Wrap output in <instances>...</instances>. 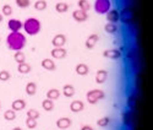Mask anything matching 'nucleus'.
I'll return each instance as SVG.
<instances>
[{
  "mask_svg": "<svg viewBox=\"0 0 153 130\" xmlns=\"http://www.w3.org/2000/svg\"><path fill=\"white\" fill-rule=\"evenodd\" d=\"M26 43H27L26 36H23V33H21L20 31L19 32H10L9 36L6 37V44H7V48L10 50H14V52L22 50L25 47H26Z\"/></svg>",
  "mask_w": 153,
  "mask_h": 130,
  "instance_id": "obj_1",
  "label": "nucleus"
},
{
  "mask_svg": "<svg viewBox=\"0 0 153 130\" xmlns=\"http://www.w3.org/2000/svg\"><path fill=\"white\" fill-rule=\"evenodd\" d=\"M22 28L25 30V32H26L28 36H36L41 32L42 25L38 19L30 17L27 20H25V22H22Z\"/></svg>",
  "mask_w": 153,
  "mask_h": 130,
  "instance_id": "obj_2",
  "label": "nucleus"
},
{
  "mask_svg": "<svg viewBox=\"0 0 153 130\" xmlns=\"http://www.w3.org/2000/svg\"><path fill=\"white\" fill-rule=\"evenodd\" d=\"M105 97L104 95V91H102L99 88H93V90H90L86 95V98H87V102L90 105H96L97 102H99L100 99H103Z\"/></svg>",
  "mask_w": 153,
  "mask_h": 130,
  "instance_id": "obj_3",
  "label": "nucleus"
},
{
  "mask_svg": "<svg viewBox=\"0 0 153 130\" xmlns=\"http://www.w3.org/2000/svg\"><path fill=\"white\" fill-rule=\"evenodd\" d=\"M93 9L97 14L105 15L111 9V3H110V0H96L93 4Z\"/></svg>",
  "mask_w": 153,
  "mask_h": 130,
  "instance_id": "obj_4",
  "label": "nucleus"
},
{
  "mask_svg": "<svg viewBox=\"0 0 153 130\" xmlns=\"http://www.w3.org/2000/svg\"><path fill=\"white\" fill-rule=\"evenodd\" d=\"M134 19V11L130 6H125L119 11V20H121L123 23H130Z\"/></svg>",
  "mask_w": 153,
  "mask_h": 130,
  "instance_id": "obj_5",
  "label": "nucleus"
},
{
  "mask_svg": "<svg viewBox=\"0 0 153 130\" xmlns=\"http://www.w3.org/2000/svg\"><path fill=\"white\" fill-rule=\"evenodd\" d=\"M103 57L111 59V60H117L119 58H121V50L118 48H111V49H105L103 52Z\"/></svg>",
  "mask_w": 153,
  "mask_h": 130,
  "instance_id": "obj_6",
  "label": "nucleus"
},
{
  "mask_svg": "<svg viewBox=\"0 0 153 130\" xmlns=\"http://www.w3.org/2000/svg\"><path fill=\"white\" fill-rule=\"evenodd\" d=\"M66 43V36L65 34H56L54 36V38L52 40V44L54 46V48H62Z\"/></svg>",
  "mask_w": 153,
  "mask_h": 130,
  "instance_id": "obj_7",
  "label": "nucleus"
},
{
  "mask_svg": "<svg viewBox=\"0 0 153 130\" xmlns=\"http://www.w3.org/2000/svg\"><path fill=\"white\" fill-rule=\"evenodd\" d=\"M134 120H135V115H134V112L131 109L123 113V124L125 126H131Z\"/></svg>",
  "mask_w": 153,
  "mask_h": 130,
  "instance_id": "obj_8",
  "label": "nucleus"
},
{
  "mask_svg": "<svg viewBox=\"0 0 153 130\" xmlns=\"http://www.w3.org/2000/svg\"><path fill=\"white\" fill-rule=\"evenodd\" d=\"M7 27L10 32H19L22 28V22L17 19H10L7 22Z\"/></svg>",
  "mask_w": 153,
  "mask_h": 130,
  "instance_id": "obj_9",
  "label": "nucleus"
},
{
  "mask_svg": "<svg viewBox=\"0 0 153 130\" xmlns=\"http://www.w3.org/2000/svg\"><path fill=\"white\" fill-rule=\"evenodd\" d=\"M72 19L77 22H85L87 19H88V14L86 11H82L80 9L72 11Z\"/></svg>",
  "mask_w": 153,
  "mask_h": 130,
  "instance_id": "obj_10",
  "label": "nucleus"
},
{
  "mask_svg": "<svg viewBox=\"0 0 153 130\" xmlns=\"http://www.w3.org/2000/svg\"><path fill=\"white\" fill-rule=\"evenodd\" d=\"M68 54V50L65 48H53L52 52H50V55H52L54 59H64Z\"/></svg>",
  "mask_w": 153,
  "mask_h": 130,
  "instance_id": "obj_11",
  "label": "nucleus"
},
{
  "mask_svg": "<svg viewBox=\"0 0 153 130\" xmlns=\"http://www.w3.org/2000/svg\"><path fill=\"white\" fill-rule=\"evenodd\" d=\"M55 124H56V126H58L59 129L65 130V129H68V128L71 126L72 122H71V119L69 118V117H61V118H59V119L56 120Z\"/></svg>",
  "mask_w": 153,
  "mask_h": 130,
  "instance_id": "obj_12",
  "label": "nucleus"
},
{
  "mask_svg": "<svg viewBox=\"0 0 153 130\" xmlns=\"http://www.w3.org/2000/svg\"><path fill=\"white\" fill-rule=\"evenodd\" d=\"M85 109V103L80 99H75L70 103V111L74 113H80Z\"/></svg>",
  "mask_w": 153,
  "mask_h": 130,
  "instance_id": "obj_13",
  "label": "nucleus"
},
{
  "mask_svg": "<svg viewBox=\"0 0 153 130\" xmlns=\"http://www.w3.org/2000/svg\"><path fill=\"white\" fill-rule=\"evenodd\" d=\"M98 40H99L98 34H96V33H92V34H90V36L87 37L86 42H85V46H86V48H87V49H93V48L96 47V44H97Z\"/></svg>",
  "mask_w": 153,
  "mask_h": 130,
  "instance_id": "obj_14",
  "label": "nucleus"
},
{
  "mask_svg": "<svg viewBox=\"0 0 153 130\" xmlns=\"http://www.w3.org/2000/svg\"><path fill=\"white\" fill-rule=\"evenodd\" d=\"M107 21L108 22H111V23H117L119 21V10L117 9H110L107 14Z\"/></svg>",
  "mask_w": 153,
  "mask_h": 130,
  "instance_id": "obj_15",
  "label": "nucleus"
},
{
  "mask_svg": "<svg viewBox=\"0 0 153 130\" xmlns=\"http://www.w3.org/2000/svg\"><path fill=\"white\" fill-rule=\"evenodd\" d=\"M108 79V71L104 70V69H100L96 72V82L98 85H102V84H104Z\"/></svg>",
  "mask_w": 153,
  "mask_h": 130,
  "instance_id": "obj_16",
  "label": "nucleus"
},
{
  "mask_svg": "<svg viewBox=\"0 0 153 130\" xmlns=\"http://www.w3.org/2000/svg\"><path fill=\"white\" fill-rule=\"evenodd\" d=\"M41 65L43 66V69H45V70H48V71H54V70L56 69V65H55L54 60L50 59V58L43 59L42 63H41Z\"/></svg>",
  "mask_w": 153,
  "mask_h": 130,
  "instance_id": "obj_17",
  "label": "nucleus"
},
{
  "mask_svg": "<svg viewBox=\"0 0 153 130\" xmlns=\"http://www.w3.org/2000/svg\"><path fill=\"white\" fill-rule=\"evenodd\" d=\"M25 108H26V101L21 99V98L15 99L14 102H12V105H11V109H14L15 112H20V111H22Z\"/></svg>",
  "mask_w": 153,
  "mask_h": 130,
  "instance_id": "obj_18",
  "label": "nucleus"
},
{
  "mask_svg": "<svg viewBox=\"0 0 153 130\" xmlns=\"http://www.w3.org/2000/svg\"><path fill=\"white\" fill-rule=\"evenodd\" d=\"M75 71H76V74L80 75V76H86L88 72H90V68H88V65L81 63V64H77V65H76Z\"/></svg>",
  "mask_w": 153,
  "mask_h": 130,
  "instance_id": "obj_19",
  "label": "nucleus"
},
{
  "mask_svg": "<svg viewBox=\"0 0 153 130\" xmlns=\"http://www.w3.org/2000/svg\"><path fill=\"white\" fill-rule=\"evenodd\" d=\"M126 105H127V108L131 109V111H134L137 107V97H136L135 93L129 95V97H127V99H126Z\"/></svg>",
  "mask_w": 153,
  "mask_h": 130,
  "instance_id": "obj_20",
  "label": "nucleus"
},
{
  "mask_svg": "<svg viewBox=\"0 0 153 130\" xmlns=\"http://www.w3.org/2000/svg\"><path fill=\"white\" fill-rule=\"evenodd\" d=\"M62 95L65 96V97H68V98L72 97L75 95V87L72 85H70V84L64 85L62 86Z\"/></svg>",
  "mask_w": 153,
  "mask_h": 130,
  "instance_id": "obj_21",
  "label": "nucleus"
},
{
  "mask_svg": "<svg viewBox=\"0 0 153 130\" xmlns=\"http://www.w3.org/2000/svg\"><path fill=\"white\" fill-rule=\"evenodd\" d=\"M47 98L48 99H52V101H55L60 97V91L58 88H50L48 90V92H47Z\"/></svg>",
  "mask_w": 153,
  "mask_h": 130,
  "instance_id": "obj_22",
  "label": "nucleus"
},
{
  "mask_svg": "<svg viewBox=\"0 0 153 130\" xmlns=\"http://www.w3.org/2000/svg\"><path fill=\"white\" fill-rule=\"evenodd\" d=\"M42 108H43L45 112H52V111L54 109V101L48 99V98L43 99V102H42Z\"/></svg>",
  "mask_w": 153,
  "mask_h": 130,
  "instance_id": "obj_23",
  "label": "nucleus"
},
{
  "mask_svg": "<svg viewBox=\"0 0 153 130\" xmlns=\"http://www.w3.org/2000/svg\"><path fill=\"white\" fill-rule=\"evenodd\" d=\"M31 65L28 64V63H22V64H19V66H17V71L20 72V74H28V72H31Z\"/></svg>",
  "mask_w": 153,
  "mask_h": 130,
  "instance_id": "obj_24",
  "label": "nucleus"
},
{
  "mask_svg": "<svg viewBox=\"0 0 153 130\" xmlns=\"http://www.w3.org/2000/svg\"><path fill=\"white\" fill-rule=\"evenodd\" d=\"M25 91H26L28 96H34L37 93V85L34 82H28L26 87H25Z\"/></svg>",
  "mask_w": 153,
  "mask_h": 130,
  "instance_id": "obj_25",
  "label": "nucleus"
},
{
  "mask_svg": "<svg viewBox=\"0 0 153 130\" xmlns=\"http://www.w3.org/2000/svg\"><path fill=\"white\" fill-rule=\"evenodd\" d=\"M14 60L17 64H22V63L26 61V55H25V53L22 50H17V52H15V54H14Z\"/></svg>",
  "mask_w": 153,
  "mask_h": 130,
  "instance_id": "obj_26",
  "label": "nucleus"
},
{
  "mask_svg": "<svg viewBox=\"0 0 153 130\" xmlns=\"http://www.w3.org/2000/svg\"><path fill=\"white\" fill-rule=\"evenodd\" d=\"M104 31L107 33H109V34H114V33H117V31H118V26H117V23L108 22L104 26Z\"/></svg>",
  "mask_w": 153,
  "mask_h": 130,
  "instance_id": "obj_27",
  "label": "nucleus"
},
{
  "mask_svg": "<svg viewBox=\"0 0 153 130\" xmlns=\"http://www.w3.org/2000/svg\"><path fill=\"white\" fill-rule=\"evenodd\" d=\"M4 119L7 122H12L16 119V112L14 109H7L4 112Z\"/></svg>",
  "mask_w": 153,
  "mask_h": 130,
  "instance_id": "obj_28",
  "label": "nucleus"
},
{
  "mask_svg": "<svg viewBox=\"0 0 153 130\" xmlns=\"http://www.w3.org/2000/svg\"><path fill=\"white\" fill-rule=\"evenodd\" d=\"M110 117H108V115H105V117H102V118H99L98 120H97V125L98 126H100V128H105V126H108L109 124H110Z\"/></svg>",
  "mask_w": 153,
  "mask_h": 130,
  "instance_id": "obj_29",
  "label": "nucleus"
},
{
  "mask_svg": "<svg viewBox=\"0 0 153 130\" xmlns=\"http://www.w3.org/2000/svg\"><path fill=\"white\" fill-rule=\"evenodd\" d=\"M47 6H48V4H47L45 0H37V1L33 4V7H34L36 10H38V11H43V10H45Z\"/></svg>",
  "mask_w": 153,
  "mask_h": 130,
  "instance_id": "obj_30",
  "label": "nucleus"
},
{
  "mask_svg": "<svg viewBox=\"0 0 153 130\" xmlns=\"http://www.w3.org/2000/svg\"><path fill=\"white\" fill-rule=\"evenodd\" d=\"M55 10L59 12V14H64V12H66L69 10V5L66 3H62V1H59L56 3L55 5Z\"/></svg>",
  "mask_w": 153,
  "mask_h": 130,
  "instance_id": "obj_31",
  "label": "nucleus"
},
{
  "mask_svg": "<svg viewBox=\"0 0 153 130\" xmlns=\"http://www.w3.org/2000/svg\"><path fill=\"white\" fill-rule=\"evenodd\" d=\"M77 6H79L80 10L86 11V12L91 9V4H90V1H88V0H79Z\"/></svg>",
  "mask_w": 153,
  "mask_h": 130,
  "instance_id": "obj_32",
  "label": "nucleus"
},
{
  "mask_svg": "<svg viewBox=\"0 0 153 130\" xmlns=\"http://www.w3.org/2000/svg\"><path fill=\"white\" fill-rule=\"evenodd\" d=\"M12 12H14V10H12V6H10L9 4H5L1 9V14L3 16H11Z\"/></svg>",
  "mask_w": 153,
  "mask_h": 130,
  "instance_id": "obj_33",
  "label": "nucleus"
},
{
  "mask_svg": "<svg viewBox=\"0 0 153 130\" xmlns=\"http://www.w3.org/2000/svg\"><path fill=\"white\" fill-rule=\"evenodd\" d=\"M15 3L21 9H26L31 5V0H15Z\"/></svg>",
  "mask_w": 153,
  "mask_h": 130,
  "instance_id": "obj_34",
  "label": "nucleus"
},
{
  "mask_svg": "<svg viewBox=\"0 0 153 130\" xmlns=\"http://www.w3.org/2000/svg\"><path fill=\"white\" fill-rule=\"evenodd\" d=\"M10 77H11V75L7 70H0V81L5 82V81L10 80Z\"/></svg>",
  "mask_w": 153,
  "mask_h": 130,
  "instance_id": "obj_35",
  "label": "nucleus"
},
{
  "mask_svg": "<svg viewBox=\"0 0 153 130\" xmlns=\"http://www.w3.org/2000/svg\"><path fill=\"white\" fill-rule=\"evenodd\" d=\"M39 112L37 109H28L27 111V118H33V119H38L39 118Z\"/></svg>",
  "mask_w": 153,
  "mask_h": 130,
  "instance_id": "obj_36",
  "label": "nucleus"
},
{
  "mask_svg": "<svg viewBox=\"0 0 153 130\" xmlns=\"http://www.w3.org/2000/svg\"><path fill=\"white\" fill-rule=\"evenodd\" d=\"M26 125L28 129H34L37 126V119H33V118H27L26 119Z\"/></svg>",
  "mask_w": 153,
  "mask_h": 130,
  "instance_id": "obj_37",
  "label": "nucleus"
},
{
  "mask_svg": "<svg viewBox=\"0 0 153 130\" xmlns=\"http://www.w3.org/2000/svg\"><path fill=\"white\" fill-rule=\"evenodd\" d=\"M81 130H94L92 126H90V125H83L82 128H81Z\"/></svg>",
  "mask_w": 153,
  "mask_h": 130,
  "instance_id": "obj_38",
  "label": "nucleus"
},
{
  "mask_svg": "<svg viewBox=\"0 0 153 130\" xmlns=\"http://www.w3.org/2000/svg\"><path fill=\"white\" fill-rule=\"evenodd\" d=\"M4 20V16H3V14H1V12H0V22H1Z\"/></svg>",
  "mask_w": 153,
  "mask_h": 130,
  "instance_id": "obj_39",
  "label": "nucleus"
},
{
  "mask_svg": "<svg viewBox=\"0 0 153 130\" xmlns=\"http://www.w3.org/2000/svg\"><path fill=\"white\" fill-rule=\"evenodd\" d=\"M12 130H22V129H21L20 126H15V128H14V129H12Z\"/></svg>",
  "mask_w": 153,
  "mask_h": 130,
  "instance_id": "obj_40",
  "label": "nucleus"
},
{
  "mask_svg": "<svg viewBox=\"0 0 153 130\" xmlns=\"http://www.w3.org/2000/svg\"><path fill=\"white\" fill-rule=\"evenodd\" d=\"M0 109H1V103H0Z\"/></svg>",
  "mask_w": 153,
  "mask_h": 130,
  "instance_id": "obj_41",
  "label": "nucleus"
},
{
  "mask_svg": "<svg viewBox=\"0 0 153 130\" xmlns=\"http://www.w3.org/2000/svg\"><path fill=\"white\" fill-rule=\"evenodd\" d=\"M0 41H1V40H0Z\"/></svg>",
  "mask_w": 153,
  "mask_h": 130,
  "instance_id": "obj_42",
  "label": "nucleus"
}]
</instances>
